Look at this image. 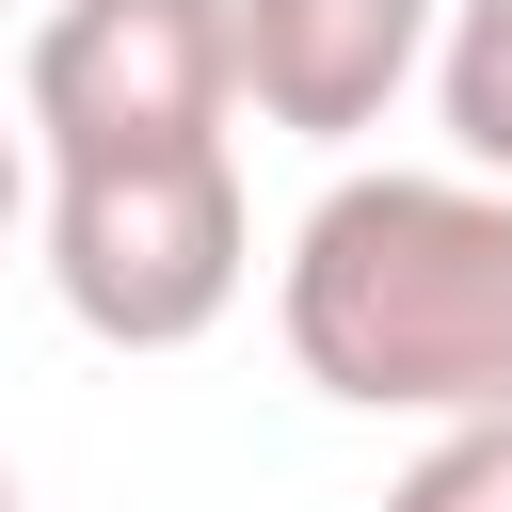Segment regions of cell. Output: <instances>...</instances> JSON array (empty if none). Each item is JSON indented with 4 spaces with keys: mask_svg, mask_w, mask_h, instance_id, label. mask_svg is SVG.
<instances>
[{
    "mask_svg": "<svg viewBox=\"0 0 512 512\" xmlns=\"http://www.w3.org/2000/svg\"><path fill=\"white\" fill-rule=\"evenodd\" d=\"M288 368L352 416H512V192L496 176H336L272 272Z\"/></svg>",
    "mask_w": 512,
    "mask_h": 512,
    "instance_id": "cell-1",
    "label": "cell"
},
{
    "mask_svg": "<svg viewBox=\"0 0 512 512\" xmlns=\"http://www.w3.org/2000/svg\"><path fill=\"white\" fill-rule=\"evenodd\" d=\"M256 272V224H240V144L208 160H96V176H48V288L96 352H192Z\"/></svg>",
    "mask_w": 512,
    "mask_h": 512,
    "instance_id": "cell-2",
    "label": "cell"
},
{
    "mask_svg": "<svg viewBox=\"0 0 512 512\" xmlns=\"http://www.w3.org/2000/svg\"><path fill=\"white\" fill-rule=\"evenodd\" d=\"M16 208H32V144H16V112H0V240H16Z\"/></svg>",
    "mask_w": 512,
    "mask_h": 512,
    "instance_id": "cell-7",
    "label": "cell"
},
{
    "mask_svg": "<svg viewBox=\"0 0 512 512\" xmlns=\"http://www.w3.org/2000/svg\"><path fill=\"white\" fill-rule=\"evenodd\" d=\"M432 16L448 0H224V96L256 128H304V144H352L400 112V80L432 64Z\"/></svg>",
    "mask_w": 512,
    "mask_h": 512,
    "instance_id": "cell-4",
    "label": "cell"
},
{
    "mask_svg": "<svg viewBox=\"0 0 512 512\" xmlns=\"http://www.w3.org/2000/svg\"><path fill=\"white\" fill-rule=\"evenodd\" d=\"M384 512H512V416H448V432L384 480Z\"/></svg>",
    "mask_w": 512,
    "mask_h": 512,
    "instance_id": "cell-6",
    "label": "cell"
},
{
    "mask_svg": "<svg viewBox=\"0 0 512 512\" xmlns=\"http://www.w3.org/2000/svg\"><path fill=\"white\" fill-rule=\"evenodd\" d=\"M224 112H240V96H224V0H48V16H32V80H16L32 176L208 160Z\"/></svg>",
    "mask_w": 512,
    "mask_h": 512,
    "instance_id": "cell-3",
    "label": "cell"
},
{
    "mask_svg": "<svg viewBox=\"0 0 512 512\" xmlns=\"http://www.w3.org/2000/svg\"><path fill=\"white\" fill-rule=\"evenodd\" d=\"M0 512H16V464H0Z\"/></svg>",
    "mask_w": 512,
    "mask_h": 512,
    "instance_id": "cell-8",
    "label": "cell"
},
{
    "mask_svg": "<svg viewBox=\"0 0 512 512\" xmlns=\"http://www.w3.org/2000/svg\"><path fill=\"white\" fill-rule=\"evenodd\" d=\"M432 112H448L464 176L512 192V0H448L432 16Z\"/></svg>",
    "mask_w": 512,
    "mask_h": 512,
    "instance_id": "cell-5",
    "label": "cell"
}]
</instances>
